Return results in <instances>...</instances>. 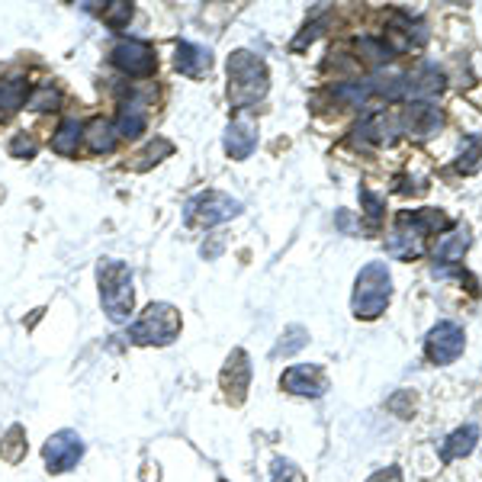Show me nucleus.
Returning a JSON list of instances; mask_svg holds the SVG:
<instances>
[{"mask_svg":"<svg viewBox=\"0 0 482 482\" xmlns=\"http://www.w3.org/2000/svg\"><path fill=\"white\" fill-rule=\"evenodd\" d=\"M248 386H251V364H248V354L241 351V347H235L222 367L225 399H229L231 405H241L248 395Z\"/></svg>","mask_w":482,"mask_h":482,"instance_id":"obj_11","label":"nucleus"},{"mask_svg":"<svg viewBox=\"0 0 482 482\" xmlns=\"http://www.w3.org/2000/svg\"><path fill=\"white\" fill-rule=\"evenodd\" d=\"M84 138H87V149L94 151V155L113 151V145H116V132L107 119H94V123L87 126V132H84Z\"/></svg>","mask_w":482,"mask_h":482,"instance_id":"obj_19","label":"nucleus"},{"mask_svg":"<svg viewBox=\"0 0 482 482\" xmlns=\"http://www.w3.org/2000/svg\"><path fill=\"white\" fill-rule=\"evenodd\" d=\"M36 138L26 136V132H20V136H14V142H10V155L14 158H33L36 155Z\"/></svg>","mask_w":482,"mask_h":482,"instance_id":"obj_30","label":"nucleus"},{"mask_svg":"<svg viewBox=\"0 0 482 482\" xmlns=\"http://www.w3.org/2000/svg\"><path fill=\"white\" fill-rule=\"evenodd\" d=\"M456 170L460 174H476L482 170V136H469L460 149V158H456Z\"/></svg>","mask_w":482,"mask_h":482,"instance_id":"obj_21","label":"nucleus"},{"mask_svg":"<svg viewBox=\"0 0 482 482\" xmlns=\"http://www.w3.org/2000/svg\"><path fill=\"white\" fill-rule=\"evenodd\" d=\"M26 84L23 81H0V119H7L10 113H16V109L23 107V100H26Z\"/></svg>","mask_w":482,"mask_h":482,"instance_id":"obj_18","label":"nucleus"},{"mask_svg":"<svg viewBox=\"0 0 482 482\" xmlns=\"http://www.w3.org/2000/svg\"><path fill=\"white\" fill-rule=\"evenodd\" d=\"M271 482H306V476H303V469L296 467V463L290 460H277L273 463V476Z\"/></svg>","mask_w":482,"mask_h":482,"instance_id":"obj_28","label":"nucleus"},{"mask_svg":"<svg viewBox=\"0 0 482 482\" xmlns=\"http://www.w3.org/2000/svg\"><path fill=\"white\" fill-rule=\"evenodd\" d=\"M77 142H81V123L77 119H65L62 129L52 136V151H58V155H75Z\"/></svg>","mask_w":482,"mask_h":482,"instance_id":"obj_20","label":"nucleus"},{"mask_svg":"<svg viewBox=\"0 0 482 482\" xmlns=\"http://www.w3.org/2000/svg\"><path fill=\"white\" fill-rule=\"evenodd\" d=\"M97 280H100V299H103V313L109 315V322L123 325L132 313V271L123 261L107 258L97 267Z\"/></svg>","mask_w":482,"mask_h":482,"instance_id":"obj_3","label":"nucleus"},{"mask_svg":"<svg viewBox=\"0 0 482 482\" xmlns=\"http://www.w3.org/2000/svg\"><path fill=\"white\" fill-rule=\"evenodd\" d=\"M476 444H479V425H463V428H456L454 435L444 441V447H441L444 463L460 460V456H469L476 450Z\"/></svg>","mask_w":482,"mask_h":482,"instance_id":"obj_15","label":"nucleus"},{"mask_svg":"<svg viewBox=\"0 0 482 482\" xmlns=\"http://www.w3.org/2000/svg\"><path fill=\"white\" fill-rule=\"evenodd\" d=\"M254 149H258V123L248 109H241V116L231 119L229 129H225V151L235 161H245V158H251Z\"/></svg>","mask_w":482,"mask_h":482,"instance_id":"obj_12","label":"nucleus"},{"mask_svg":"<svg viewBox=\"0 0 482 482\" xmlns=\"http://www.w3.org/2000/svg\"><path fill=\"white\" fill-rule=\"evenodd\" d=\"M280 386L292 395H306V399H319L328 389V376L315 364H303V367H290L280 380Z\"/></svg>","mask_w":482,"mask_h":482,"instance_id":"obj_13","label":"nucleus"},{"mask_svg":"<svg viewBox=\"0 0 482 482\" xmlns=\"http://www.w3.org/2000/svg\"><path fill=\"white\" fill-rule=\"evenodd\" d=\"M238 212H241V203L231 200L229 193L206 190V193H200V197H193L190 203H187L184 216H187V225H193V229H210V225L235 219Z\"/></svg>","mask_w":482,"mask_h":482,"instance_id":"obj_6","label":"nucleus"},{"mask_svg":"<svg viewBox=\"0 0 482 482\" xmlns=\"http://www.w3.org/2000/svg\"><path fill=\"white\" fill-rule=\"evenodd\" d=\"M29 107L33 109H55L58 107V90H55L52 84H46V87H39L33 97H29Z\"/></svg>","mask_w":482,"mask_h":482,"instance_id":"obj_29","label":"nucleus"},{"mask_svg":"<svg viewBox=\"0 0 482 482\" xmlns=\"http://www.w3.org/2000/svg\"><path fill=\"white\" fill-rule=\"evenodd\" d=\"M444 113L441 107H435L431 100H415L402 113V132L412 138H431L435 132H441Z\"/></svg>","mask_w":482,"mask_h":482,"instance_id":"obj_10","label":"nucleus"},{"mask_svg":"<svg viewBox=\"0 0 482 482\" xmlns=\"http://www.w3.org/2000/svg\"><path fill=\"white\" fill-rule=\"evenodd\" d=\"M109 62H113L119 71H126L129 77H149L151 71L158 68L151 46H145V42H138V39L116 42V46H113V55H109Z\"/></svg>","mask_w":482,"mask_h":482,"instance_id":"obj_8","label":"nucleus"},{"mask_svg":"<svg viewBox=\"0 0 482 482\" xmlns=\"http://www.w3.org/2000/svg\"><path fill=\"white\" fill-rule=\"evenodd\" d=\"M271 77H267V65L251 52L229 55V100L231 107L248 109L258 100H264Z\"/></svg>","mask_w":482,"mask_h":482,"instance_id":"obj_2","label":"nucleus"},{"mask_svg":"<svg viewBox=\"0 0 482 482\" xmlns=\"http://www.w3.org/2000/svg\"><path fill=\"white\" fill-rule=\"evenodd\" d=\"M129 20H132V4H126V0H116V4L103 7V23H107V26L123 29Z\"/></svg>","mask_w":482,"mask_h":482,"instance_id":"obj_25","label":"nucleus"},{"mask_svg":"<svg viewBox=\"0 0 482 482\" xmlns=\"http://www.w3.org/2000/svg\"><path fill=\"white\" fill-rule=\"evenodd\" d=\"M367 482H402V469L399 467H386L380 469V473H374Z\"/></svg>","mask_w":482,"mask_h":482,"instance_id":"obj_31","label":"nucleus"},{"mask_svg":"<svg viewBox=\"0 0 482 482\" xmlns=\"http://www.w3.org/2000/svg\"><path fill=\"white\" fill-rule=\"evenodd\" d=\"M360 200H364V212H367V219H370V225H380V219H383V206H386V200L383 197H376V193H370L367 187H360Z\"/></svg>","mask_w":482,"mask_h":482,"instance_id":"obj_27","label":"nucleus"},{"mask_svg":"<svg viewBox=\"0 0 482 482\" xmlns=\"http://www.w3.org/2000/svg\"><path fill=\"white\" fill-rule=\"evenodd\" d=\"M467 248H469V229L467 225H456L447 235H441V241L435 245V261L454 264V261H460L463 254H467Z\"/></svg>","mask_w":482,"mask_h":482,"instance_id":"obj_16","label":"nucleus"},{"mask_svg":"<svg viewBox=\"0 0 482 482\" xmlns=\"http://www.w3.org/2000/svg\"><path fill=\"white\" fill-rule=\"evenodd\" d=\"M26 431L20 428V425H14V428L4 435V441H0V456L7 463H20L23 460V454H26Z\"/></svg>","mask_w":482,"mask_h":482,"instance_id":"obj_22","label":"nucleus"},{"mask_svg":"<svg viewBox=\"0 0 482 482\" xmlns=\"http://www.w3.org/2000/svg\"><path fill=\"white\" fill-rule=\"evenodd\" d=\"M177 332H180V313L170 303H151L129 334L136 344H170Z\"/></svg>","mask_w":482,"mask_h":482,"instance_id":"obj_5","label":"nucleus"},{"mask_svg":"<svg viewBox=\"0 0 482 482\" xmlns=\"http://www.w3.org/2000/svg\"><path fill=\"white\" fill-rule=\"evenodd\" d=\"M306 341H309V332H306V328L290 325V328H286L283 338H280V344L273 347L271 357H290V354H296L299 347H306Z\"/></svg>","mask_w":482,"mask_h":482,"instance_id":"obj_23","label":"nucleus"},{"mask_svg":"<svg viewBox=\"0 0 482 482\" xmlns=\"http://www.w3.org/2000/svg\"><path fill=\"white\" fill-rule=\"evenodd\" d=\"M389 299H393V277H389L386 264L374 261V264H367L357 273L351 309L357 319H376L389 306Z\"/></svg>","mask_w":482,"mask_h":482,"instance_id":"obj_4","label":"nucleus"},{"mask_svg":"<svg viewBox=\"0 0 482 482\" xmlns=\"http://www.w3.org/2000/svg\"><path fill=\"white\" fill-rule=\"evenodd\" d=\"M170 151H174V145H170L168 138H158V142H151L149 149H145L142 155H138V158H142V161L132 164V170H145V168H151V164H158L164 155H170Z\"/></svg>","mask_w":482,"mask_h":482,"instance_id":"obj_24","label":"nucleus"},{"mask_svg":"<svg viewBox=\"0 0 482 482\" xmlns=\"http://www.w3.org/2000/svg\"><path fill=\"white\" fill-rule=\"evenodd\" d=\"M437 229H447V216L441 210H405L395 219V229L389 231L386 251L393 258H418L425 251V238Z\"/></svg>","mask_w":482,"mask_h":482,"instance_id":"obj_1","label":"nucleus"},{"mask_svg":"<svg viewBox=\"0 0 482 482\" xmlns=\"http://www.w3.org/2000/svg\"><path fill=\"white\" fill-rule=\"evenodd\" d=\"M142 129H145V103L142 100L126 103L123 113H119V123H116V132L123 138H136Z\"/></svg>","mask_w":482,"mask_h":482,"instance_id":"obj_17","label":"nucleus"},{"mask_svg":"<svg viewBox=\"0 0 482 482\" xmlns=\"http://www.w3.org/2000/svg\"><path fill=\"white\" fill-rule=\"evenodd\" d=\"M386 408L393 415H399V418H412L415 415V393L412 389H399V393L386 402Z\"/></svg>","mask_w":482,"mask_h":482,"instance_id":"obj_26","label":"nucleus"},{"mask_svg":"<svg viewBox=\"0 0 482 482\" xmlns=\"http://www.w3.org/2000/svg\"><path fill=\"white\" fill-rule=\"evenodd\" d=\"M48 473H65V469L77 467V460L84 456V441L77 437V431H58L46 441L42 447Z\"/></svg>","mask_w":482,"mask_h":482,"instance_id":"obj_9","label":"nucleus"},{"mask_svg":"<svg viewBox=\"0 0 482 482\" xmlns=\"http://www.w3.org/2000/svg\"><path fill=\"white\" fill-rule=\"evenodd\" d=\"M174 68L187 77H206L212 68V52L206 46H197V42H177Z\"/></svg>","mask_w":482,"mask_h":482,"instance_id":"obj_14","label":"nucleus"},{"mask_svg":"<svg viewBox=\"0 0 482 482\" xmlns=\"http://www.w3.org/2000/svg\"><path fill=\"white\" fill-rule=\"evenodd\" d=\"M463 347H467V334H463V328L456 322H437L431 328L428 341H425V354H428V360L437 364V367L454 364L463 354Z\"/></svg>","mask_w":482,"mask_h":482,"instance_id":"obj_7","label":"nucleus"}]
</instances>
